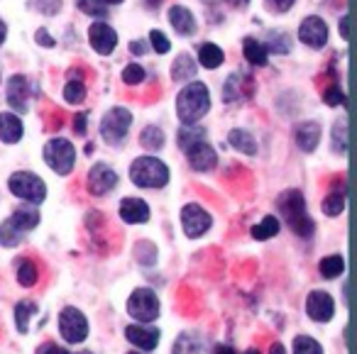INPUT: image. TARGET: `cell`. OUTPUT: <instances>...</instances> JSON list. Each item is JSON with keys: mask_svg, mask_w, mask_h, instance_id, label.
Instances as JSON below:
<instances>
[{"mask_svg": "<svg viewBox=\"0 0 357 354\" xmlns=\"http://www.w3.org/2000/svg\"><path fill=\"white\" fill-rule=\"evenodd\" d=\"M64 98H66V103H71V105L84 103V98H86V86H84V81L71 79L69 84L64 86Z\"/></svg>", "mask_w": 357, "mask_h": 354, "instance_id": "d6a6232c", "label": "cell"}, {"mask_svg": "<svg viewBox=\"0 0 357 354\" xmlns=\"http://www.w3.org/2000/svg\"><path fill=\"white\" fill-rule=\"evenodd\" d=\"M211 108V95H208V88L206 84H189L186 88H181L176 98V113H178V120L184 125H199V120L208 113Z\"/></svg>", "mask_w": 357, "mask_h": 354, "instance_id": "7a4b0ae2", "label": "cell"}, {"mask_svg": "<svg viewBox=\"0 0 357 354\" xmlns=\"http://www.w3.org/2000/svg\"><path fill=\"white\" fill-rule=\"evenodd\" d=\"M172 76L176 81H189V79H194V76H196V61L191 59L189 54H181L176 61H174Z\"/></svg>", "mask_w": 357, "mask_h": 354, "instance_id": "4316f807", "label": "cell"}, {"mask_svg": "<svg viewBox=\"0 0 357 354\" xmlns=\"http://www.w3.org/2000/svg\"><path fill=\"white\" fill-rule=\"evenodd\" d=\"M79 354H93V352H79Z\"/></svg>", "mask_w": 357, "mask_h": 354, "instance_id": "680465c9", "label": "cell"}, {"mask_svg": "<svg viewBox=\"0 0 357 354\" xmlns=\"http://www.w3.org/2000/svg\"><path fill=\"white\" fill-rule=\"evenodd\" d=\"M59 332L69 344H81L89 337V320L74 305H66L59 313Z\"/></svg>", "mask_w": 357, "mask_h": 354, "instance_id": "9c48e42d", "label": "cell"}, {"mask_svg": "<svg viewBox=\"0 0 357 354\" xmlns=\"http://www.w3.org/2000/svg\"><path fill=\"white\" fill-rule=\"evenodd\" d=\"M8 103H10L15 110H20V113L27 110V103H30V88H27L25 76L17 74L8 81Z\"/></svg>", "mask_w": 357, "mask_h": 354, "instance_id": "e0dca14e", "label": "cell"}, {"mask_svg": "<svg viewBox=\"0 0 357 354\" xmlns=\"http://www.w3.org/2000/svg\"><path fill=\"white\" fill-rule=\"evenodd\" d=\"M86 128H89V123H86V115H74V132L76 134H86Z\"/></svg>", "mask_w": 357, "mask_h": 354, "instance_id": "bcb514c9", "label": "cell"}, {"mask_svg": "<svg viewBox=\"0 0 357 354\" xmlns=\"http://www.w3.org/2000/svg\"><path fill=\"white\" fill-rule=\"evenodd\" d=\"M243 52H245V59H248L250 64H255V66L267 64V49H264V45H259L255 37H245Z\"/></svg>", "mask_w": 357, "mask_h": 354, "instance_id": "cb8c5ba5", "label": "cell"}, {"mask_svg": "<svg viewBox=\"0 0 357 354\" xmlns=\"http://www.w3.org/2000/svg\"><path fill=\"white\" fill-rule=\"evenodd\" d=\"M17 281H20V286H25V288H32V286L40 281V269H37L35 261L25 259L17 264Z\"/></svg>", "mask_w": 357, "mask_h": 354, "instance_id": "f1b7e54d", "label": "cell"}, {"mask_svg": "<svg viewBox=\"0 0 357 354\" xmlns=\"http://www.w3.org/2000/svg\"><path fill=\"white\" fill-rule=\"evenodd\" d=\"M139 142H142L144 149L157 152V149L164 147V132L159 128H154V125H149V128H144L142 134H139Z\"/></svg>", "mask_w": 357, "mask_h": 354, "instance_id": "4dcf8cb0", "label": "cell"}, {"mask_svg": "<svg viewBox=\"0 0 357 354\" xmlns=\"http://www.w3.org/2000/svg\"><path fill=\"white\" fill-rule=\"evenodd\" d=\"M204 137H206V130H199L196 125H184V128L178 130V147L189 149L191 144L204 142Z\"/></svg>", "mask_w": 357, "mask_h": 354, "instance_id": "f546056e", "label": "cell"}, {"mask_svg": "<svg viewBox=\"0 0 357 354\" xmlns=\"http://www.w3.org/2000/svg\"><path fill=\"white\" fill-rule=\"evenodd\" d=\"M118 183V174L108 167V164H96L89 171V191L93 196H105L110 193Z\"/></svg>", "mask_w": 357, "mask_h": 354, "instance_id": "5bb4252c", "label": "cell"}, {"mask_svg": "<svg viewBox=\"0 0 357 354\" xmlns=\"http://www.w3.org/2000/svg\"><path fill=\"white\" fill-rule=\"evenodd\" d=\"M174 354H201V344L194 334H181L174 344Z\"/></svg>", "mask_w": 357, "mask_h": 354, "instance_id": "e575fe53", "label": "cell"}, {"mask_svg": "<svg viewBox=\"0 0 357 354\" xmlns=\"http://www.w3.org/2000/svg\"><path fill=\"white\" fill-rule=\"evenodd\" d=\"M294 134H296V144L301 152H313V149L318 147V142H321V125L301 123L294 130Z\"/></svg>", "mask_w": 357, "mask_h": 354, "instance_id": "d6986e66", "label": "cell"}, {"mask_svg": "<svg viewBox=\"0 0 357 354\" xmlns=\"http://www.w3.org/2000/svg\"><path fill=\"white\" fill-rule=\"evenodd\" d=\"M120 217L130 225H139V222L149 220V206L142 198H125L120 203Z\"/></svg>", "mask_w": 357, "mask_h": 354, "instance_id": "ac0fdd59", "label": "cell"}, {"mask_svg": "<svg viewBox=\"0 0 357 354\" xmlns=\"http://www.w3.org/2000/svg\"><path fill=\"white\" fill-rule=\"evenodd\" d=\"M130 125H132V115L128 108H113L103 115L100 120V137L110 147H118L125 142V134H128Z\"/></svg>", "mask_w": 357, "mask_h": 354, "instance_id": "8992f818", "label": "cell"}, {"mask_svg": "<svg viewBox=\"0 0 357 354\" xmlns=\"http://www.w3.org/2000/svg\"><path fill=\"white\" fill-rule=\"evenodd\" d=\"M149 42H152V47H154V52H157V54H167V52L172 49V42H169L167 35H164V32H159V30L149 32Z\"/></svg>", "mask_w": 357, "mask_h": 354, "instance_id": "b9f144b4", "label": "cell"}, {"mask_svg": "<svg viewBox=\"0 0 357 354\" xmlns=\"http://www.w3.org/2000/svg\"><path fill=\"white\" fill-rule=\"evenodd\" d=\"M277 208H279V215L287 220V225L291 227L294 235L298 237H311L316 232V222L311 220L306 210V201H303V193L301 191H284L282 196L277 198Z\"/></svg>", "mask_w": 357, "mask_h": 354, "instance_id": "6da1fadb", "label": "cell"}, {"mask_svg": "<svg viewBox=\"0 0 357 354\" xmlns=\"http://www.w3.org/2000/svg\"><path fill=\"white\" fill-rule=\"evenodd\" d=\"M228 139H230V147L238 149V152L248 154V157L257 154V142H255V137L248 130H233V132L228 134Z\"/></svg>", "mask_w": 357, "mask_h": 354, "instance_id": "7402d4cb", "label": "cell"}, {"mask_svg": "<svg viewBox=\"0 0 357 354\" xmlns=\"http://www.w3.org/2000/svg\"><path fill=\"white\" fill-rule=\"evenodd\" d=\"M0 79H3V76H0Z\"/></svg>", "mask_w": 357, "mask_h": 354, "instance_id": "91938a15", "label": "cell"}, {"mask_svg": "<svg viewBox=\"0 0 357 354\" xmlns=\"http://www.w3.org/2000/svg\"><path fill=\"white\" fill-rule=\"evenodd\" d=\"M130 178L139 188H164L169 183V167L157 157H139L130 167Z\"/></svg>", "mask_w": 357, "mask_h": 354, "instance_id": "3957f363", "label": "cell"}, {"mask_svg": "<svg viewBox=\"0 0 357 354\" xmlns=\"http://www.w3.org/2000/svg\"><path fill=\"white\" fill-rule=\"evenodd\" d=\"M22 137V120L13 113H0V139L6 144H15Z\"/></svg>", "mask_w": 357, "mask_h": 354, "instance_id": "44dd1931", "label": "cell"}, {"mask_svg": "<svg viewBox=\"0 0 357 354\" xmlns=\"http://www.w3.org/2000/svg\"><path fill=\"white\" fill-rule=\"evenodd\" d=\"M340 35L342 40H350V17H342L340 20Z\"/></svg>", "mask_w": 357, "mask_h": 354, "instance_id": "681fc988", "label": "cell"}, {"mask_svg": "<svg viewBox=\"0 0 357 354\" xmlns=\"http://www.w3.org/2000/svg\"><path fill=\"white\" fill-rule=\"evenodd\" d=\"M269 354H287V349H284L282 342H274L272 347H269Z\"/></svg>", "mask_w": 357, "mask_h": 354, "instance_id": "816d5d0a", "label": "cell"}, {"mask_svg": "<svg viewBox=\"0 0 357 354\" xmlns=\"http://www.w3.org/2000/svg\"><path fill=\"white\" fill-rule=\"evenodd\" d=\"M89 42L98 54L108 56L110 52L118 47V35H115L113 27L105 25V22H93L89 30Z\"/></svg>", "mask_w": 357, "mask_h": 354, "instance_id": "2e32d148", "label": "cell"}, {"mask_svg": "<svg viewBox=\"0 0 357 354\" xmlns=\"http://www.w3.org/2000/svg\"><path fill=\"white\" fill-rule=\"evenodd\" d=\"M37 225H40V213H37L35 208L15 210L3 225H0V245L3 247L20 245L22 237H25L30 230H35Z\"/></svg>", "mask_w": 357, "mask_h": 354, "instance_id": "277c9868", "label": "cell"}, {"mask_svg": "<svg viewBox=\"0 0 357 354\" xmlns=\"http://www.w3.org/2000/svg\"><path fill=\"white\" fill-rule=\"evenodd\" d=\"M76 6H79L81 13L91 17H105L108 15V8H105L103 0H76Z\"/></svg>", "mask_w": 357, "mask_h": 354, "instance_id": "d590c367", "label": "cell"}, {"mask_svg": "<svg viewBox=\"0 0 357 354\" xmlns=\"http://www.w3.org/2000/svg\"><path fill=\"white\" fill-rule=\"evenodd\" d=\"M128 354H147V352H128Z\"/></svg>", "mask_w": 357, "mask_h": 354, "instance_id": "6f0895ef", "label": "cell"}, {"mask_svg": "<svg viewBox=\"0 0 357 354\" xmlns=\"http://www.w3.org/2000/svg\"><path fill=\"white\" fill-rule=\"evenodd\" d=\"M6 35H8V30H6V22L0 20V45L6 42Z\"/></svg>", "mask_w": 357, "mask_h": 354, "instance_id": "db71d44e", "label": "cell"}, {"mask_svg": "<svg viewBox=\"0 0 357 354\" xmlns=\"http://www.w3.org/2000/svg\"><path fill=\"white\" fill-rule=\"evenodd\" d=\"M223 95H225V103H235V100H240V98L245 95V91H243V79H240L238 74H233V76L228 79Z\"/></svg>", "mask_w": 357, "mask_h": 354, "instance_id": "8d00e7d4", "label": "cell"}, {"mask_svg": "<svg viewBox=\"0 0 357 354\" xmlns=\"http://www.w3.org/2000/svg\"><path fill=\"white\" fill-rule=\"evenodd\" d=\"M213 220H211L208 210L201 208L199 203H189V206L181 208V227H184L186 237L196 240V237H204L211 230Z\"/></svg>", "mask_w": 357, "mask_h": 354, "instance_id": "30bf717a", "label": "cell"}, {"mask_svg": "<svg viewBox=\"0 0 357 354\" xmlns=\"http://www.w3.org/2000/svg\"><path fill=\"white\" fill-rule=\"evenodd\" d=\"M306 313L316 323H328L335 315V300L326 291H311L306 298Z\"/></svg>", "mask_w": 357, "mask_h": 354, "instance_id": "8fae6325", "label": "cell"}, {"mask_svg": "<svg viewBox=\"0 0 357 354\" xmlns=\"http://www.w3.org/2000/svg\"><path fill=\"white\" fill-rule=\"evenodd\" d=\"M298 40L311 49H323L328 42V25L321 17H306L298 27Z\"/></svg>", "mask_w": 357, "mask_h": 354, "instance_id": "4fadbf2b", "label": "cell"}, {"mask_svg": "<svg viewBox=\"0 0 357 354\" xmlns=\"http://www.w3.org/2000/svg\"><path fill=\"white\" fill-rule=\"evenodd\" d=\"M323 98H326V105H331V108H335V105L345 103V95H342V91L335 88V86H333V88H328Z\"/></svg>", "mask_w": 357, "mask_h": 354, "instance_id": "7bdbcfd3", "label": "cell"}, {"mask_svg": "<svg viewBox=\"0 0 357 354\" xmlns=\"http://www.w3.org/2000/svg\"><path fill=\"white\" fill-rule=\"evenodd\" d=\"M245 354H259V349H248Z\"/></svg>", "mask_w": 357, "mask_h": 354, "instance_id": "9f6ffc18", "label": "cell"}, {"mask_svg": "<svg viewBox=\"0 0 357 354\" xmlns=\"http://www.w3.org/2000/svg\"><path fill=\"white\" fill-rule=\"evenodd\" d=\"M37 313V303L35 300H20V303L15 305V325L20 332H27V328H30V320L32 315Z\"/></svg>", "mask_w": 357, "mask_h": 354, "instance_id": "83f0119b", "label": "cell"}, {"mask_svg": "<svg viewBox=\"0 0 357 354\" xmlns=\"http://www.w3.org/2000/svg\"><path fill=\"white\" fill-rule=\"evenodd\" d=\"M159 298L152 288H137L128 300V315H132L137 323H154L159 318Z\"/></svg>", "mask_w": 357, "mask_h": 354, "instance_id": "ba28073f", "label": "cell"}, {"mask_svg": "<svg viewBox=\"0 0 357 354\" xmlns=\"http://www.w3.org/2000/svg\"><path fill=\"white\" fill-rule=\"evenodd\" d=\"M45 162L54 169L59 176H66L71 174L74 169V162H76V149L69 139L64 137H54L45 144Z\"/></svg>", "mask_w": 357, "mask_h": 354, "instance_id": "52a82bcc", "label": "cell"}, {"mask_svg": "<svg viewBox=\"0 0 357 354\" xmlns=\"http://www.w3.org/2000/svg\"><path fill=\"white\" fill-rule=\"evenodd\" d=\"M125 337L137 349H142V352H152V349H157L159 339H162V332H159L157 328H149L147 323H135L125 328Z\"/></svg>", "mask_w": 357, "mask_h": 354, "instance_id": "7c38bea8", "label": "cell"}, {"mask_svg": "<svg viewBox=\"0 0 357 354\" xmlns=\"http://www.w3.org/2000/svg\"><path fill=\"white\" fill-rule=\"evenodd\" d=\"M199 61L204 69H218L220 64L225 61V54L220 47L211 45V42H206V45L199 47Z\"/></svg>", "mask_w": 357, "mask_h": 354, "instance_id": "603a6c76", "label": "cell"}, {"mask_svg": "<svg viewBox=\"0 0 357 354\" xmlns=\"http://www.w3.org/2000/svg\"><path fill=\"white\" fill-rule=\"evenodd\" d=\"M294 354H323V347L308 334H298L294 339Z\"/></svg>", "mask_w": 357, "mask_h": 354, "instance_id": "836d02e7", "label": "cell"}, {"mask_svg": "<svg viewBox=\"0 0 357 354\" xmlns=\"http://www.w3.org/2000/svg\"><path fill=\"white\" fill-rule=\"evenodd\" d=\"M186 159H189V167L194 169V171H204V174L211 171V169H215V164H218L215 149L206 142L191 144V147L186 149Z\"/></svg>", "mask_w": 357, "mask_h": 354, "instance_id": "9a60e30c", "label": "cell"}, {"mask_svg": "<svg viewBox=\"0 0 357 354\" xmlns=\"http://www.w3.org/2000/svg\"><path fill=\"white\" fill-rule=\"evenodd\" d=\"M279 235V220L274 215H267L259 225L252 227V237L255 240H269V237Z\"/></svg>", "mask_w": 357, "mask_h": 354, "instance_id": "1f68e13d", "label": "cell"}, {"mask_svg": "<svg viewBox=\"0 0 357 354\" xmlns=\"http://www.w3.org/2000/svg\"><path fill=\"white\" fill-rule=\"evenodd\" d=\"M32 8L42 15H56L61 10V0H32Z\"/></svg>", "mask_w": 357, "mask_h": 354, "instance_id": "ab89813d", "label": "cell"}, {"mask_svg": "<svg viewBox=\"0 0 357 354\" xmlns=\"http://www.w3.org/2000/svg\"><path fill=\"white\" fill-rule=\"evenodd\" d=\"M215 354H238V352H235L230 344H218V347H215Z\"/></svg>", "mask_w": 357, "mask_h": 354, "instance_id": "f907efd6", "label": "cell"}, {"mask_svg": "<svg viewBox=\"0 0 357 354\" xmlns=\"http://www.w3.org/2000/svg\"><path fill=\"white\" fill-rule=\"evenodd\" d=\"M37 45H42V47H54V40H52L50 32H47V30H37Z\"/></svg>", "mask_w": 357, "mask_h": 354, "instance_id": "7dc6e473", "label": "cell"}, {"mask_svg": "<svg viewBox=\"0 0 357 354\" xmlns=\"http://www.w3.org/2000/svg\"><path fill=\"white\" fill-rule=\"evenodd\" d=\"M318 271H321L323 279H337V276L345 271V259L340 254H331L326 259H321L318 264Z\"/></svg>", "mask_w": 357, "mask_h": 354, "instance_id": "484cf974", "label": "cell"}, {"mask_svg": "<svg viewBox=\"0 0 357 354\" xmlns=\"http://www.w3.org/2000/svg\"><path fill=\"white\" fill-rule=\"evenodd\" d=\"M37 354H69V352H66V349L61 347V344H56V342H45V344H40Z\"/></svg>", "mask_w": 357, "mask_h": 354, "instance_id": "ee69618b", "label": "cell"}, {"mask_svg": "<svg viewBox=\"0 0 357 354\" xmlns=\"http://www.w3.org/2000/svg\"><path fill=\"white\" fill-rule=\"evenodd\" d=\"M123 81L128 86H137V84H142L144 81V69L142 66H137V64H130V66H125V71H123Z\"/></svg>", "mask_w": 357, "mask_h": 354, "instance_id": "60d3db41", "label": "cell"}, {"mask_svg": "<svg viewBox=\"0 0 357 354\" xmlns=\"http://www.w3.org/2000/svg\"><path fill=\"white\" fill-rule=\"evenodd\" d=\"M267 3L274 13H287L294 8V0H267Z\"/></svg>", "mask_w": 357, "mask_h": 354, "instance_id": "f6af8a7d", "label": "cell"}, {"mask_svg": "<svg viewBox=\"0 0 357 354\" xmlns=\"http://www.w3.org/2000/svg\"><path fill=\"white\" fill-rule=\"evenodd\" d=\"M333 147H335L340 154L347 152V123L345 120L333 125Z\"/></svg>", "mask_w": 357, "mask_h": 354, "instance_id": "f35d334b", "label": "cell"}, {"mask_svg": "<svg viewBox=\"0 0 357 354\" xmlns=\"http://www.w3.org/2000/svg\"><path fill=\"white\" fill-rule=\"evenodd\" d=\"M103 3H110V6H118V3H123V0H103Z\"/></svg>", "mask_w": 357, "mask_h": 354, "instance_id": "11a10c76", "label": "cell"}, {"mask_svg": "<svg viewBox=\"0 0 357 354\" xmlns=\"http://www.w3.org/2000/svg\"><path fill=\"white\" fill-rule=\"evenodd\" d=\"M169 22H172V27L178 32V35H184V37H189L196 32L194 15H191V10L184 6H174L172 10H169Z\"/></svg>", "mask_w": 357, "mask_h": 354, "instance_id": "ffe728a7", "label": "cell"}, {"mask_svg": "<svg viewBox=\"0 0 357 354\" xmlns=\"http://www.w3.org/2000/svg\"><path fill=\"white\" fill-rule=\"evenodd\" d=\"M130 52L142 56V54H147V45H144V42H130Z\"/></svg>", "mask_w": 357, "mask_h": 354, "instance_id": "c3c4849f", "label": "cell"}, {"mask_svg": "<svg viewBox=\"0 0 357 354\" xmlns=\"http://www.w3.org/2000/svg\"><path fill=\"white\" fill-rule=\"evenodd\" d=\"M230 6H235V8H248L250 6V0H228Z\"/></svg>", "mask_w": 357, "mask_h": 354, "instance_id": "f5cc1de1", "label": "cell"}, {"mask_svg": "<svg viewBox=\"0 0 357 354\" xmlns=\"http://www.w3.org/2000/svg\"><path fill=\"white\" fill-rule=\"evenodd\" d=\"M8 186H10L13 196L22 198V201L32 203V206H40V203H45L47 198V186L45 181H42L37 174L32 171H17L10 176V181H8Z\"/></svg>", "mask_w": 357, "mask_h": 354, "instance_id": "5b68a950", "label": "cell"}, {"mask_svg": "<svg viewBox=\"0 0 357 354\" xmlns=\"http://www.w3.org/2000/svg\"><path fill=\"white\" fill-rule=\"evenodd\" d=\"M264 49H272L274 54H289V52H291V42H289V37L284 35V32H279V35L277 32H272Z\"/></svg>", "mask_w": 357, "mask_h": 354, "instance_id": "74e56055", "label": "cell"}, {"mask_svg": "<svg viewBox=\"0 0 357 354\" xmlns=\"http://www.w3.org/2000/svg\"><path fill=\"white\" fill-rule=\"evenodd\" d=\"M342 210H345V188H340V191L333 188L326 196V201H323V213H326L328 217H337Z\"/></svg>", "mask_w": 357, "mask_h": 354, "instance_id": "d4e9b609", "label": "cell"}]
</instances>
